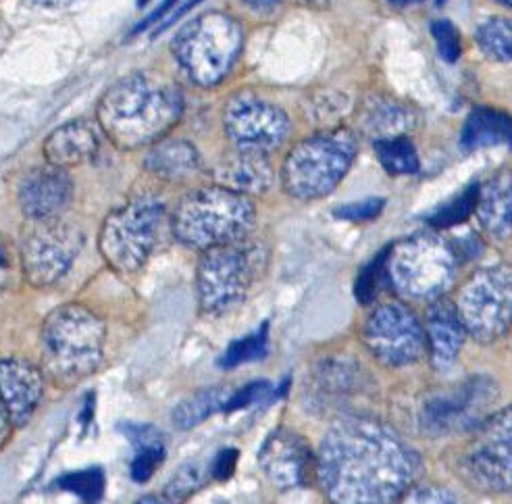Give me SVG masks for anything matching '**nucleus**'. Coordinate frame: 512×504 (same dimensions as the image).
Masks as SVG:
<instances>
[{"label": "nucleus", "instance_id": "obj_1", "mask_svg": "<svg viewBox=\"0 0 512 504\" xmlns=\"http://www.w3.org/2000/svg\"><path fill=\"white\" fill-rule=\"evenodd\" d=\"M419 469L417 452L369 417L336 421L317 455V482L331 504H396Z\"/></svg>", "mask_w": 512, "mask_h": 504}, {"label": "nucleus", "instance_id": "obj_2", "mask_svg": "<svg viewBox=\"0 0 512 504\" xmlns=\"http://www.w3.org/2000/svg\"><path fill=\"white\" fill-rule=\"evenodd\" d=\"M184 115V96L157 71H138L113 84L98 103V123L121 150L157 144Z\"/></svg>", "mask_w": 512, "mask_h": 504}, {"label": "nucleus", "instance_id": "obj_3", "mask_svg": "<svg viewBox=\"0 0 512 504\" xmlns=\"http://www.w3.org/2000/svg\"><path fill=\"white\" fill-rule=\"evenodd\" d=\"M107 327L84 305L57 307L44 319L40 344L44 371L61 386L92 375L105 355Z\"/></svg>", "mask_w": 512, "mask_h": 504}, {"label": "nucleus", "instance_id": "obj_4", "mask_svg": "<svg viewBox=\"0 0 512 504\" xmlns=\"http://www.w3.org/2000/svg\"><path fill=\"white\" fill-rule=\"evenodd\" d=\"M256 219L250 196L221 186H209L190 192L177 205L171 230L173 236L196 250H209L234 244L248 236Z\"/></svg>", "mask_w": 512, "mask_h": 504}, {"label": "nucleus", "instance_id": "obj_5", "mask_svg": "<svg viewBox=\"0 0 512 504\" xmlns=\"http://www.w3.org/2000/svg\"><path fill=\"white\" fill-rule=\"evenodd\" d=\"M242 42V25L227 13L211 11L198 15L179 30L173 40V55L194 84L213 88L232 71Z\"/></svg>", "mask_w": 512, "mask_h": 504}, {"label": "nucleus", "instance_id": "obj_6", "mask_svg": "<svg viewBox=\"0 0 512 504\" xmlns=\"http://www.w3.org/2000/svg\"><path fill=\"white\" fill-rule=\"evenodd\" d=\"M456 267L458 252L435 234H417L386 248V280L404 298H442Z\"/></svg>", "mask_w": 512, "mask_h": 504}, {"label": "nucleus", "instance_id": "obj_7", "mask_svg": "<svg viewBox=\"0 0 512 504\" xmlns=\"http://www.w3.org/2000/svg\"><path fill=\"white\" fill-rule=\"evenodd\" d=\"M356 157V138L331 130L296 144L281 169V182L298 200H317L334 192Z\"/></svg>", "mask_w": 512, "mask_h": 504}, {"label": "nucleus", "instance_id": "obj_8", "mask_svg": "<svg viewBox=\"0 0 512 504\" xmlns=\"http://www.w3.org/2000/svg\"><path fill=\"white\" fill-rule=\"evenodd\" d=\"M165 207L157 198H136L115 209L98 236V248L107 265L121 275L138 273L157 246Z\"/></svg>", "mask_w": 512, "mask_h": 504}, {"label": "nucleus", "instance_id": "obj_9", "mask_svg": "<svg viewBox=\"0 0 512 504\" xmlns=\"http://www.w3.org/2000/svg\"><path fill=\"white\" fill-rule=\"evenodd\" d=\"M259 250L240 242L202 250L196 269V294L202 313L223 315L246 298L256 271Z\"/></svg>", "mask_w": 512, "mask_h": 504}, {"label": "nucleus", "instance_id": "obj_10", "mask_svg": "<svg viewBox=\"0 0 512 504\" xmlns=\"http://www.w3.org/2000/svg\"><path fill=\"white\" fill-rule=\"evenodd\" d=\"M465 330L479 342L502 338L512 325V265L475 271L456 298Z\"/></svg>", "mask_w": 512, "mask_h": 504}, {"label": "nucleus", "instance_id": "obj_11", "mask_svg": "<svg viewBox=\"0 0 512 504\" xmlns=\"http://www.w3.org/2000/svg\"><path fill=\"white\" fill-rule=\"evenodd\" d=\"M460 475L481 492L512 490V407L479 423L460 457Z\"/></svg>", "mask_w": 512, "mask_h": 504}, {"label": "nucleus", "instance_id": "obj_12", "mask_svg": "<svg viewBox=\"0 0 512 504\" xmlns=\"http://www.w3.org/2000/svg\"><path fill=\"white\" fill-rule=\"evenodd\" d=\"M84 246L82 232L57 219L34 221L21 246L25 280L34 288H50L61 282Z\"/></svg>", "mask_w": 512, "mask_h": 504}, {"label": "nucleus", "instance_id": "obj_13", "mask_svg": "<svg viewBox=\"0 0 512 504\" xmlns=\"http://www.w3.org/2000/svg\"><path fill=\"white\" fill-rule=\"evenodd\" d=\"M363 342L371 355L388 367L417 363L427 350L425 327L400 302H386L367 317Z\"/></svg>", "mask_w": 512, "mask_h": 504}, {"label": "nucleus", "instance_id": "obj_14", "mask_svg": "<svg viewBox=\"0 0 512 504\" xmlns=\"http://www.w3.org/2000/svg\"><path fill=\"white\" fill-rule=\"evenodd\" d=\"M496 398L498 388L494 380L485 375L469 377L467 382L444 394L429 396L421 409V425L433 436L469 430L479 425Z\"/></svg>", "mask_w": 512, "mask_h": 504}, {"label": "nucleus", "instance_id": "obj_15", "mask_svg": "<svg viewBox=\"0 0 512 504\" xmlns=\"http://www.w3.org/2000/svg\"><path fill=\"white\" fill-rule=\"evenodd\" d=\"M223 125L236 148L263 150V153L279 146L290 134L288 115L250 92L229 98L223 111Z\"/></svg>", "mask_w": 512, "mask_h": 504}, {"label": "nucleus", "instance_id": "obj_16", "mask_svg": "<svg viewBox=\"0 0 512 504\" xmlns=\"http://www.w3.org/2000/svg\"><path fill=\"white\" fill-rule=\"evenodd\" d=\"M259 465L277 490L304 488L317 480V455L309 442L290 430H277L265 440Z\"/></svg>", "mask_w": 512, "mask_h": 504}, {"label": "nucleus", "instance_id": "obj_17", "mask_svg": "<svg viewBox=\"0 0 512 504\" xmlns=\"http://www.w3.org/2000/svg\"><path fill=\"white\" fill-rule=\"evenodd\" d=\"M73 184L65 169L46 165L32 169L19 184L17 200L23 215L32 221L57 219L71 203Z\"/></svg>", "mask_w": 512, "mask_h": 504}, {"label": "nucleus", "instance_id": "obj_18", "mask_svg": "<svg viewBox=\"0 0 512 504\" xmlns=\"http://www.w3.org/2000/svg\"><path fill=\"white\" fill-rule=\"evenodd\" d=\"M44 394V375L30 361L0 359V402L13 425H25L36 413Z\"/></svg>", "mask_w": 512, "mask_h": 504}, {"label": "nucleus", "instance_id": "obj_19", "mask_svg": "<svg viewBox=\"0 0 512 504\" xmlns=\"http://www.w3.org/2000/svg\"><path fill=\"white\" fill-rule=\"evenodd\" d=\"M465 323L450 298H438L427 309L425 338L429 359L435 369H448L456 363L467 338Z\"/></svg>", "mask_w": 512, "mask_h": 504}, {"label": "nucleus", "instance_id": "obj_20", "mask_svg": "<svg viewBox=\"0 0 512 504\" xmlns=\"http://www.w3.org/2000/svg\"><path fill=\"white\" fill-rule=\"evenodd\" d=\"M215 182L244 196L263 194L273 184V167L263 150L236 148L215 167Z\"/></svg>", "mask_w": 512, "mask_h": 504}, {"label": "nucleus", "instance_id": "obj_21", "mask_svg": "<svg viewBox=\"0 0 512 504\" xmlns=\"http://www.w3.org/2000/svg\"><path fill=\"white\" fill-rule=\"evenodd\" d=\"M98 153V136L84 119L69 121L44 140V157L48 165L61 169L88 163Z\"/></svg>", "mask_w": 512, "mask_h": 504}, {"label": "nucleus", "instance_id": "obj_22", "mask_svg": "<svg viewBox=\"0 0 512 504\" xmlns=\"http://www.w3.org/2000/svg\"><path fill=\"white\" fill-rule=\"evenodd\" d=\"M481 228L494 240L512 236V175L506 171L496 173L488 184L479 188L475 209Z\"/></svg>", "mask_w": 512, "mask_h": 504}, {"label": "nucleus", "instance_id": "obj_23", "mask_svg": "<svg viewBox=\"0 0 512 504\" xmlns=\"http://www.w3.org/2000/svg\"><path fill=\"white\" fill-rule=\"evenodd\" d=\"M144 163L146 169L152 175H157V178L177 182L188 178V175H192L200 167V155L186 140L163 138L157 144H152Z\"/></svg>", "mask_w": 512, "mask_h": 504}, {"label": "nucleus", "instance_id": "obj_24", "mask_svg": "<svg viewBox=\"0 0 512 504\" xmlns=\"http://www.w3.org/2000/svg\"><path fill=\"white\" fill-rule=\"evenodd\" d=\"M500 144L512 148V117L496 109H475L460 132V148L473 153Z\"/></svg>", "mask_w": 512, "mask_h": 504}, {"label": "nucleus", "instance_id": "obj_25", "mask_svg": "<svg viewBox=\"0 0 512 504\" xmlns=\"http://www.w3.org/2000/svg\"><path fill=\"white\" fill-rule=\"evenodd\" d=\"M413 125V113L394 98L375 96L371 98L363 113V128L377 140L400 138Z\"/></svg>", "mask_w": 512, "mask_h": 504}, {"label": "nucleus", "instance_id": "obj_26", "mask_svg": "<svg viewBox=\"0 0 512 504\" xmlns=\"http://www.w3.org/2000/svg\"><path fill=\"white\" fill-rule=\"evenodd\" d=\"M232 392L234 390L225 386H217L188 396L173 411L175 427H179V430H192V427L204 423L209 417L225 409V402L232 396Z\"/></svg>", "mask_w": 512, "mask_h": 504}, {"label": "nucleus", "instance_id": "obj_27", "mask_svg": "<svg viewBox=\"0 0 512 504\" xmlns=\"http://www.w3.org/2000/svg\"><path fill=\"white\" fill-rule=\"evenodd\" d=\"M477 42L485 57L498 63L512 61V19L492 17L477 28Z\"/></svg>", "mask_w": 512, "mask_h": 504}, {"label": "nucleus", "instance_id": "obj_28", "mask_svg": "<svg viewBox=\"0 0 512 504\" xmlns=\"http://www.w3.org/2000/svg\"><path fill=\"white\" fill-rule=\"evenodd\" d=\"M375 153L383 169L390 175H413L421 167L415 144L402 136L390 140H377Z\"/></svg>", "mask_w": 512, "mask_h": 504}, {"label": "nucleus", "instance_id": "obj_29", "mask_svg": "<svg viewBox=\"0 0 512 504\" xmlns=\"http://www.w3.org/2000/svg\"><path fill=\"white\" fill-rule=\"evenodd\" d=\"M55 486L63 492H71L73 496H78L86 504H98L102 496H105V471L100 467L69 471L59 477Z\"/></svg>", "mask_w": 512, "mask_h": 504}, {"label": "nucleus", "instance_id": "obj_30", "mask_svg": "<svg viewBox=\"0 0 512 504\" xmlns=\"http://www.w3.org/2000/svg\"><path fill=\"white\" fill-rule=\"evenodd\" d=\"M269 350V323H263L254 334H248L227 346L219 365L223 369H234L246 363H254L267 355Z\"/></svg>", "mask_w": 512, "mask_h": 504}, {"label": "nucleus", "instance_id": "obj_31", "mask_svg": "<svg viewBox=\"0 0 512 504\" xmlns=\"http://www.w3.org/2000/svg\"><path fill=\"white\" fill-rule=\"evenodd\" d=\"M479 188H481L479 184H471L463 194L454 196L450 203L442 205L438 211L431 213L429 223L433 225V228L446 230V228H454V225L467 221L477 209Z\"/></svg>", "mask_w": 512, "mask_h": 504}, {"label": "nucleus", "instance_id": "obj_32", "mask_svg": "<svg viewBox=\"0 0 512 504\" xmlns=\"http://www.w3.org/2000/svg\"><path fill=\"white\" fill-rule=\"evenodd\" d=\"M386 280V250L379 252L377 259H373L356 280V298L363 305H369V302L375 300L381 282Z\"/></svg>", "mask_w": 512, "mask_h": 504}, {"label": "nucleus", "instance_id": "obj_33", "mask_svg": "<svg viewBox=\"0 0 512 504\" xmlns=\"http://www.w3.org/2000/svg\"><path fill=\"white\" fill-rule=\"evenodd\" d=\"M165 457H167L165 444L136 448V457H134V461H132V465H130L132 480L138 482V484L148 482L150 477L157 473V469L163 465Z\"/></svg>", "mask_w": 512, "mask_h": 504}, {"label": "nucleus", "instance_id": "obj_34", "mask_svg": "<svg viewBox=\"0 0 512 504\" xmlns=\"http://www.w3.org/2000/svg\"><path fill=\"white\" fill-rule=\"evenodd\" d=\"M202 475L204 469L198 463H188L175 473L171 484L165 488V494L173 504H179L202 486Z\"/></svg>", "mask_w": 512, "mask_h": 504}, {"label": "nucleus", "instance_id": "obj_35", "mask_svg": "<svg viewBox=\"0 0 512 504\" xmlns=\"http://www.w3.org/2000/svg\"><path fill=\"white\" fill-rule=\"evenodd\" d=\"M396 504H458L456 496L435 484H423V486H411L398 500Z\"/></svg>", "mask_w": 512, "mask_h": 504}, {"label": "nucleus", "instance_id": "obj_36", "mask_svg": "<svg viewBox=\"0 0 512 504\" xmlns=\"http://www.w3.org/2000/svg\"><path fill=\"white\" fill-rule=\"evenodd\" d=\"M431 32L435 42H438L442 59H446L448 63H454L460 57V36L454 25L446 19H438L431 23Z\"/></svg>", "mask_w": 512, "mask_h": 504}, {"label": "nucleus", "instance_id": "obj_37", "mask_svg": "<svg viewBox=\"0 0 512 504\" xmlns=\"http://www.w3.org/2000/svg\"><path fill=\"white\" fill-rule=\"evenodd\" d=\"M119 432L136 448L165 444L163 432L159 430V427L150 425V423H123V425H119Z\"/></svg>", "mask_w": 512, "mask_h": 504}, {"label": "nucleus", "instance_id": "obj_38", "mask_svg": "<svg viewBox=\"0 0 512 504\" xmlns=\"http://www.w3.org/2000/svg\"><path fill=\"white\" fill-rule=\"evenodd\" d=\"M383 205H386V203H383V198H365V200H358V203L342 205L334 213L340 219L363 223V221L375 219L383 211Z\"/></svg>", "mask_w": 512, "mask_h": 504}, {"label": "nucleus", "instance_id": "obj_39", "mask_svg": "<svg viewBox=\"0 0 512 504\" xmlns=\"http://www.w3.org/2000/svg\"><path fill=\"white\" fill-rule=\"evenodd\" d=\"M271 386L267 382H252V384H246L244 388L240 390H234L232 396H229V400L225 402V413H234V411H242L250 405H254V402H259L265 394H269Z\"/></svg>", "mask_w": 512, "mask_h": 504}, {"label": "nucleus", "instance_id": "obj_40", "mask_svg": "<svg viewBox=\"0 0 512 504\" xmlns=\"http://www.w3.org/2000/svg\"><path fill=\"white\" fill-rule=\"evenodd\" d=\"M236 465H238V450L236 448H225L215 457L213 467H211V475L215 477V480L223 482V480H227V477L234 475Z\"/></svg>", "mask_w": 512, "mask_h": 504}, {"label": "nucleus", "instance_id": "obj_41", "mask_svg": "<svg viewBox=\"0 0 512 504\" xmlns=\"http://www.w3.org/2000/svg\"><path fill=\"white\" fill-rule=\"evenodd\" d=\"M179 3H182V0H165V3L155 11V13H152V15H148L140 25H138V30L136 32H142V30H146L148 28V25H152V23H157L159 19H163L165 15H169V13H173L175 9H177V5Z\"/></svg>", "mask_w": 512, "mask_h": 504}, {"label": "nucleus", "instance_id": "obj_42", "mask_svg": "<svg viewBox=\"0 0 512 504\" xmlns=\"http://www.w3.org/2000/svg\"><path fill=\"white\" fill-rule=\"evenodd\" d=\"M28 3L36 9H44V11H65L71 9L75 5L84 3V0H28Z\"/></svg>", "mask_w": 512, "mask_h": 504}, {"label": "nucleus", "instance_id": "obj_43", "mask_svg": "<svg viewBox=\"0 0 512 504\" xmlns=\"http://www.w3.org/2000/svg\"><path fill=\"white\" fill-rule=\"evenodd\" d=\"M7 280H9V259H7L3 242H0V290L7 286Z\"/></svg>", "mask_w": 512, "mask_h": 504}, {"label": "nucleus", "instance_id": "obj_44", "mask_svg": "<svg viewBox=\"0 0 512 504\" xmlns=\"http://www.w3.org/2000/svg\"><path fill=\"white\" fill-rule=\"evenodd\" d=\"M11 419H9V413L7 409L3 407V402H0V444H3L9 436V430H11Z\"/></svg>", "mask_w": 512, "mask_h": 504}, {"label": "nucleus", "instance_id": "obj_45", "mask_svg": "<svg viewBox=\"0 0 512 504\" xmlns=\"http://www.w3.org/2000/svg\"><path fill=\"white\" fill-rule=\"evenodd\" d=\"M246 3L254 9H259V11H269V9L284 3V0H246Z\"/></svg>", "mask_w": 512, "mask_h": 504}, {"label": "nucleus", "instance_id": "obj_46", "mask_svg": "<svg viewBox=\"0 0 512 504\" xmlns=\"http://www.w3.org/2000/svg\"><path fill=\"white\" fill-rule=\"evenodd\" d=\"M136 504H173L169 500V496L163 492V494H148L144 498H140Z\"/></svg>", "mask_w": 512, "mask_h": 504}, {"label": "nucleus", "instance_id": "obj_47", "mask_svg": "<svg viewBox=\"0 0 512 504\" xmlns=\"http://www.w3.org/2000/svg\"><path fill=\"white\" fill-rule=\"evenodd\" d=\"M496 3H500V5H504V7H510V9H512V0H496Z\"/></svg>", "mask_w": 512, "mask_h": 504}, {"label": "nucleus", "instance_id": "obj_48", "mask_svg": "<svg viewBox=\"0 0 512 504\" xmlns=\"http://www.w3.org/2000/svg\"><path fill=\"white\" fill-rule=\"evenodd\" d=\"M398 5H406V3H417V0H396Z\"/></svg>", "mask_w": 512, "mask_h": 504}, {"label": "nucleus", "instance_id": "obj_49", "mask_svg": "<svg viewBox=\"0 0 512 504\" xmlns=\"http://www.w3.org/2000/svg\"><path fill=\"white\" fill-rule=\"evenodd\" d=\"M138 3H140V5H144V3H146V0H138Z\"/></svg>", "mask_w": 512, "mask_h": 504}, {"label": "nucleus", "instance_id": "obj_50", "mask_svg": "<svg viewBox=\"0 0 512 504\" xmlns=\"http://www.w3.org/2000/svg\"><path fill=\"white\" fill-rule=\"evenodd\" d=\"M444 3V0H438V5H442Z\"/></svg>", "mask_w": 512, "mask_h": 504}]
</instances>
